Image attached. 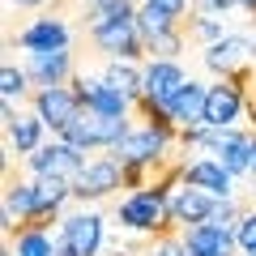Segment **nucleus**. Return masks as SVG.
Returning a JSON list of instances; mask_svg holds the SVG:
<instances>
[{"label":"nucleus","instance_id":"10","mask_svg":"<svg viewBox=\"0 0 256 256\" xmlns=\"http://www.w3.org/2000/svg\"><path fill=\"white\" fill-rule=\"evenodd\" d=\"M47 124L38 120V111H18L13 102H4V137H9V150L22 158H30L38 146H43Z\"/></svg>","mask_w":256,"mask_h":256},{"label":"nucleus","instance_id":"25","mask_svg":"<svg viewBox=\"0 0 256 256\" xmlns=\"http://www.w3.org/2000/svg\"><path fill=\"white\" fill-rule=\"evenodd\" d=\"M141 256H188V248H184L180 230H171V235H158V239H154V244H150Z\"/></svg>","mask_w":256,"mask_h":256},{"label":"nucleus","instance_id":"2","mask_svg":"<svg viewBox=\"0 0 256 256\" xmlns=\"http://www.w3.org/2000/svg\"><path fill=\"white\" fill-rule=\"evenodd\" d=\"M102 214L77 210L60 218V256H102Z\"/></svg>","mask_w":256,"mask_h":256},{"label":"nucleus","instance_id":"20","mask_svg":"<svg viewBox=\"0 0 256 256\" xmlns=\"http://www.w3.org/2000/svg\"><path fill=\"white\" fill-rule=\"evenodd\" d=\"M184 43H188V34H184V30L154 34V38H146V60H180Z\"/></svg>","mask_w":256,"mask_h":256},{"label":"nucleus","instance_id":"16","mask_svg":"<svg viewBox=\"0 0 256 256\" xmlns=\"http://www.w3.org/2000/svg\"><path fill=\"white\" fill-rule=\"evenodd\" d=\"M4 244L13 256H60V235H52L47 226H22Z\"/></svg>","mask_w":256,"mask_h":256},{"label":"nucleus","instance_id":"9","mask_svg":"<svg viewBox=\"0 0 256 256\" xmlns=\"http://www.w3.org/2000/svg\"><path fill=\"white\" fill-rule=\"evenodd\" d=\"M180 180L188 184V188H201V192H210V196H218V201H235V175H230L218 158H192V162H184Z\"/></svg>","mask_w":256,"mask_h":256},{"label":"nucleus","instance_id":"7","mask_svg":"<svg viewBox=\"0 0 256 256\" xmlns=\"http://www.w3.org/2000/svg\"><path fill=\"white\" fill-rule=\"evenodd\" d=\"M205 94H210V86L201 82H184L180 90L171 94V98L162 102L166 120H171L175 132H192V128H201L205 124Z\"/></svg>","mask_w":256,"mask_h":256},{"label":"nucleus","instance_id":"22","mask_svg":"<svg viewBox=\"0 0 256 256\" xmlns=\"http://www.w3.org/2000/svg\"><path fill=\"white\" fill-rule=\"evenodd\" d=\"M137 30H141V38H154V34H166V30H180V22H171L166 13H158L154 4H141L137 9Z\"/></svg>","mask_w":256,"mask_h":256},{"label":"nucleus","instance_id":"19","mask_svg":"<svg viewBox=\"0 0 256 256\" xmlns=\"http://www.w3.org/2000/svg\"><path fill=\"white\" fill-rule=\"evenodd\" d=\"M137 18L132 0H86V26H102V22Z\"/></svg>","mask_w":256,"mask_h":256},{"label":"nucleus","instance_id":"28","mask_svg":"<svg viewBox=\"0 0 256 256\" xmlns=\"http://www.w3.org/2000/svg\"><path fill=\"white\" fill-rule=\"evenodd\" d=\"M9 4H18V9H38V4H47V0H9Z\"/></svg>","mask_w":256,"mask_h":256},{"label":"nucleus","instance_id":"3","mask_svg":"<svg viewBox=\"0 0 256 256\" xmlns=\"http://www.w3.org/2000/svg\"><path fill=\"white\" fill-rule=\"evenodd\" d=\"M26 166H30L34 180H38V175H56V180H68V184H73L77 175L86 171V154H82V150H73L68 141L56 137V141H43V146L26 158Z\"/></svg>","mask_w":256,"mask_h":256},{"label":"nucleus","instance_id":"13","mask_svg":"<svg viewBox=\"0 0 256 256\" xmlns=\"http://www.w3.org/2000/svg\"><path fill=\"white\" fill-rule=\"evenodd\" d=\"M166 205H171L175 226H192V222H205L214 214L218 196H210V192H201V188H188V184L180 180L171 192H166Z\"/></svg>","mask_w":256,"mask_h":256},{"label":"nucleus","instance_id":"30","mask_svg":"<svg viewBox=\"0 0 256 256\" xmlns=\"http://www.w3.org/2000/svg\"><path fill=\"white\" fill-rule=\"evenodd\" d=\"M252 175H256V166H252Z\"/></svg>","mask_w":256,"mask_h":256},{"label":"nucleus","instance_id":"27","mask_svg":"<svg viewBox=\"0 0 256 256\" xmlns=\"http://www.w3.org/2000/svg\"><path fill=\"white\" fill-rule=\"evenodd\" d=\"M210 4H214V9L222 13V9H235V4H244V0H210Z\"/></svg>","mask_w":256,"mask_h":256},{"label":"nucleus","instance_id":"23","mask_svg":"<svg viewBox=\"0 0 256 256\" xmlns=\"http://www.w3.org/2000/svg\"><path fill=\"white\" fill-rule=\"evenodd\" d=\"M235 244H239V256H256V210H244V214H239Z\"/></svg>","mask_w":256,"mask_h":256},{"label":"nucleus","instance_id":"12","mask_svg":"<svg viewBox=\"0 0 256 256\" xmlns=\"http://www.w3.org/2000/svg\"><path fill=\"white\" fill-rule=\"evenodd\" d=\"M180 239L192 256H239L235 230H218L210 222H192V226H180Z\"/></svg>","mask_w":256,"mask_h":256},{"label":"nucleus","instance_id":"17","mask_svg":"<svg viewBox=\"0 0 256 256\" xmlns=\"http://www.w3.org/2000/svg\"><path fill=\"white\" fill-rule=\"evenodd\" d=\"M102 82H107L111 90L128 94V98L137 102V98H141V86H146V64H132V60H111L107 68H102Z\"/></svg>","mask_w":256,"mask_h":256},{"label":"nucleus","instance_id":"15","mask_svg":"<svg viewBox=\"0 0 256 256\" xmlns=\"http://www.w3.org/2000/svg\"><path fill=\"white\" fill-rule=\"evenodd\" d=\"M184 82H188V77H184L180 60H146V86H141V98L166 102Z\"/></svg>","mask_w":256,"mask_h":256},{"label":"nucleus","instance_id":"29","mask_svg":"<svg viewBox=\"0 0 256 256\" xmlns=\"http://www.w3.org/2000/svg\"><path fill=\"white\" fill-rule=\"evenodd\" d=\"M4 256H13V252H9V248H4Z\"/></svg>","mask_w":256,"mask_h":256},{"label":"nucleus","instance_id":"6","mask_svg":"<svg viewBox=\"0 0 256 256\" xmlns=\"http://www.w3.org/2000/svg\"><path fill=\"white\" fill-rule=\"evenodd\" d=\"M244 111H248V98H244L239 82L210 86V94H205V128H239Z\"/></svg>","mask_w":256,"mask_h":256},{"label":"nucleus","instance_id":"5","mask_svg":"<svg viewBox=\"0 0 256 256\" xmlns=\"http://www.w3.org/2000/svg\"><path fill=\"white\" fill-rule=\"evenodd\" d=\"M256 60V43H248L244 34H222L218 43L205 47V64H210L214 73H222V82H235L252 68Z\"/></svg>","mask_w":256,"mask_h":256},{"label":"nucleus","instance_id":"8","mask_svg":"<svg viewBox=\"0 0 256 256\" xmlns=\"http://www.w3.org/2000/svg\"><path fill=\"white\" fill-rule=\"evenodd\" d=\"M30 98H34L38 120H43V124L52 128V132L68 128L77 116H82V98L73 94V86H52V90H34Z\"/></svg>","mask_w":256,"mask_h":256},{"label":"nucleus","instance_id":"24","mask_svg":"<svg viewBox=\"0 0 256 256\" xmlns=\"http://www.w3.org/2000/svg\"><path fill=\"white\" fill-rule=\"evenodd\" d=\"M239 214H244V210H239L235 201H218V205H214V214H210L205 222H210V226H218V230H235V226H239Z\"/></svg>","mask_w":256,"mask_h":256},{"label":"nucleus","instance_id":"18","mask_svg":"<svg viewBox=\"0 0 256 256\" xmlns=\"http://www.w3.org/2000/svg\"><path fill=\"white\" fill-rule=\"evenodd\" d=\"M218 162L226 166L230 175H252V166H256V137L239 128V132H235V141H230V146H222Z\"/></svg>","mask_w":256,"mask_h":256},{"label":"nucleus","instance_id":"1","mask_svg":"<svg viewBox=\"0 0 256 256\" xmlns=\"http://www.w3.org/2000/svg\"><path fill=\"white\" fill-rule=\"evenodd\" d=\"M116 218L124 230H137V235H171V230H180L171 218V205H166V192H158V188L128 192L120 201Z\"/></svg>","mask_w":256,"mask_h":256},{"label":"nucleus","instance_id":"4","mask_svg":"<svg viewBox=\"0 0 256 256\" xmlns=\"http://www.w3.org/2000/svg\"><path fill=\"white\" fill-rule=\"evenodd\" d=\"M116 188H124V162L116 154L90 158L86 171L73 180V196L77 201H98V196H111Z\"/></svg>","mask_w":256,"mask_h":256},{"label":"nucleus","instance_id":"11","mask_svg":"<svg viewBox=\"0 0 256 256\" xmlns=\"http://www.w3.org/2000/svg\"><path fill=\"white\" fill-rule=\"evenodd\" d=\"M26 73H30V82H34V90L68 86V82L77 77V68H73V52H68V47H64V52H30Z\"/></svg>","mask_w":256,"mask_h":256},{"label":"nucleus","instance_id":"31","mask_svg":"<svg viewBox=\"0 0 256 256\" xmlns=\"http://www.w3.org/2000/svg\"><path fill=\"white\" fill-rule=\"evenodd\" d=\"M188 256H192V252H188Z\"/></svg>","mask_w":256,"mask_h":256},{"label":"nucleus","instance_id":"26","mask_svg":"<svg viewBox=\"0 0 256 256\" xmlns=\"http://www.w3.org/2000/svg\"><path fill=\"white\" fill-rule=\"evenodd\" d=\"M146 4H154L158 13H166V18L180 22V26H184V18H188V0H146Z\"/></svg>","mask_w":256,"mask_h":256},{"label":"nucleus","instance_id":"21","mask_svg":"<svg viewBox=\"0 0 256 256\" xmlns=\"http://www.w3.org/2000/svg\"><path fill=\"white\" fill-rule=\"evenodd\" d=\"M30 73L26 68H13V64H4V68H0V94H4V102H22L30 94Z\"/></svg>","mask_w":256,"mask_h":256},{"label":"nucleus","instance_id":"14","mask_svg":"<svg viewBox=\"0 0 256 256\" xmlns=\"http://www.w3.org/2000/svg\"><path fill=\"white\" fill-rule=\"evenodd\" d=\"M68 43H73V34H68L64 18H56V13L30 22V26L18 34V47H22V52H64Z\"/></svg>","mask_w":256,"mask_h":256}]
</instances>
